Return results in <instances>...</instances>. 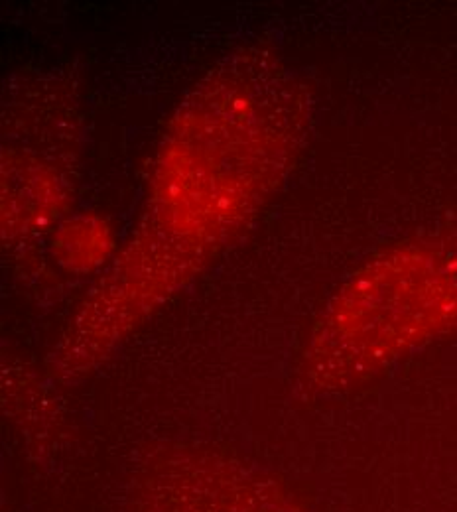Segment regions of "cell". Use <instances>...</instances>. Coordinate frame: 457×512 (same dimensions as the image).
Instances as JSON below:
<instances>
[{
	"label": "cell",
	"mask_w": 457,
	"mask_h": 512,
	"mask_svg": "<svg viewBox=\"0 0 457 512\" xmlns=\"http://www.w3.org/2000/svg\"><path fill=\"white\" fill-rule=\"evenodd\" d=\"M132 512H302L253 465L209 449H168L132 483Z\"/></svg>",
	"instance_id": "6da1fadb"
}]
</instances>
